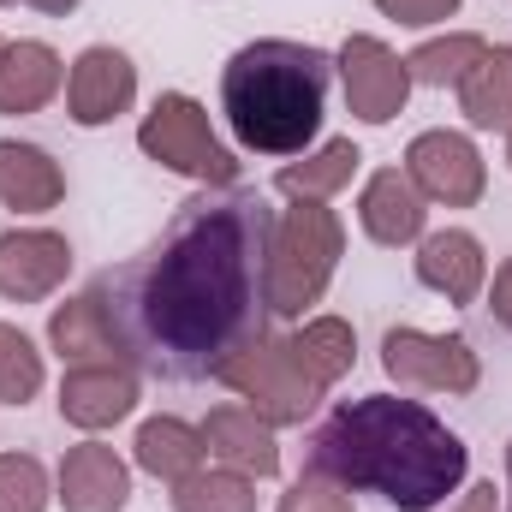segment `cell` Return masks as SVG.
<instances>
[{
	"label": "cell",
	"instance_id": "6da1fadb",
	"mask_svg": "<svg viewBox=\"0 0 512 512\" xmlns=\"http://www.w3.org/2000/svg\"><path fill=\"white\" fill-rule=\"evenodd\" d=\"M274 209L233 185L197 191L167 233L131 262L96 274L120 358L149 382H215L221 364L274 316L262 298V251Z\"/></svg>",
	"mask_w": 512,
	"mask_h": 512
},
{
	"label": "cell",
	"instance_id": "7a4b0ae2",
	"mask_svg": "<svg viewBox=\"0 0 512 512\" xmlns=\"http://www.w3.org/2000/svg\"><path fill=\"white\" fill-rule=\"evenodd\" d=\"M310 471L352 495H382L393 512H435L471 483V447L411 393L340 399L310 435Z\"/></svg>",
	"mask_w": 512,
	"mask_h": 512
},
{
	"label": "cell",
	"instance_id": "3957f363",
	"mask_svg": "<svg viewBox=\"0 0 512 512\" xmlns=\"http://www.w3.org/2000/svg\"><path fill=\"white\" fill-rule=\"evenodd\" d=\"M334 54L298 36H256L221 66V120L245 155L292 161L316 149L328 114Z\"/></svg>",
	"mask_w": 512,
	"mask_h": 512
},
{
	"label": "cell",
	"instance_id": "277c9868",
	"mask_svg": "<svg viewBox=\"0 0 512 512\" xmlns=\"http://www.w3.org/2000/svg\"><path fill=\"white\" fill-rule=\"evenodd\" d=\"M346 256V221L328 203H286L274 209L268 251H262V298L274 322H304L328 298Z\"/></svg>",
	"mask_w": 512,
	"mask_h": 512
},
{
	"label": "cell",
	"instance_id": "5b68a950",
	"mask_svg": "<svg viewBox=\"0 0 512 512\" xmlns=\"http://www.w3.org/2000/svg\"><path fill=\"white\" fill-rule=\"evenodd\" d=\"M137 149H143V161H155L161 173L191 179L197 191H233L239 173H245L239 149L215 131L209 108L191 90H161L149 102V114L137 120Z\"/></svg>",
	"mask_w": 512,
	"mask_h": 512
},
{
	"label": "cell",
	"instance_id": "8992f818",
	"mask_svg": "<svg viewBox=\"0 0 512 512\" xmlns=\"http://www.w3.org/2000/svg\"><path fill=\"white\" fill-rule=\"evenodd\" d=\"M215 382L227 387L239 405H251L262 423H274V429H304L322 411V399H328V387L316 382L304 370V358L292 352V334H274V328H262L256 340H245L221 364Z\"/></svg>",
	"mask_w": 512,
	"mask_h": 512
},
{
	"label": "cell",
	"instance_id": "52a82bcc",
	"mask_svg": "<svg viewBox=\"0 0 512 512\" xmlns=\"http://www.w3.org/2000/svg\"><path fill=\"white\" fill-rule=\"evenodd\" d=\"M382 376L399 393H447V399H465V393L483 387V352L465 334H435V328L393 322L382 334Z\"/></svg>",
	"mask_w": 512,
	"mask_h": 512
},
{
	"label": "cell",
	"instance_id": "ba28073f",
	"mask_svg": "<svg viewBox=\"0 0 512 512\" xmlns=\"http://www.w3.org/2000/svg\"><path fill=\"white\" fill-rule=\"evenodd\" d=\"M405 179L429 209H477L489 197V161L459 126H429L405 143Z\"/></svg>",
	"mask_w": 512,
	"mask_h": 512
},
{
	"label": "cell",
	"instance_id": "9c48e42d",
	"mask_svg": "<svg viewBox=\"0 0 512 512\" xmlns=\"http://www.w3.org/2000/svg\"><path fill=\"white\" fill-rule=\"evenodd\" d=\"M334 78H340V96H346V114L358 126H393L411 102V72H405V54L370 36V30H352L340 48H334Z\"/></svg>",
	"mask_w": 512,
	"mask_h": 512
},
{
	"label": "cell",
	"instance_id": "30bf717a",
	"mask_svg": "<svg viewBox=\"0 0 512 512\" xmlns=\"http://www.w3.org/2000/svg\"><path fill=\"white\" fill-rule=\"evenodd\" d=\"M78 268V251L60 227H42V221H12L0 227V304H48L66 292Z\"/></svg>",
	"mask_w": 512,
	"mask_h": 512
},
{
	"label": "cell",
	"instance_id": "8fae6325",
	"mask_svg": "<svg viewBox=\"0 0 512 512\" xmlns=\"http://www.w3.org/2000/svg\"><path fill=\"white\" fill-rule=\"evenodd\" d=\"M137 108V60L114 42L78 48L66 66V120L78 131H108Z\"/></svg>",
	"mask_w": 512,
	"mask_h": 512
},
{
	"label": "cell",
	"instance_id": "7c38bea8",
	"mask_svg": "<svg viewBox=\"0 0 512 512\" xmlns=\"http://www.w3.org/2000/svg\"><path fill=\"white\" fill-rule=\"evenodd\" d=\"M54 405H60V423L78 429V435H108L120 429L126 417H137L143 405V376L120 364V358H102V364H66L60 387H54Z\"/></svg>",
	"mask_w": 512,
	"mask_h": 512
},
{
	"label": "cell",
	"instance_id": "4fadbf2b",
	"mask_svg": "<svg viewBox=\"0 0 512 512\" xmlns=\"http://www.w3.org/2000/svg\"><path fill=\"white\" fill-rule=\"evenodd\" d=\"M131 483H137V465L126 453L114 441H102V435H84L54 465V507L60 512H126Z\"/></svg>",
	"mask_w": 512,
	"mask_h": 512
},
{
	"label": "cell",
	"instance_id": "5bb4252c",
	"mask_svg": "<svg viewBox=\"0 0 512 512\" xmlns=\"http://www.w3.org/2000/svg\"><path fill=\"white\" fill-rule=\"evenodd\" d=\"M411 274H417L423 292H435V298H447L453 310H465V304H477L483 286H489V245H483L471 227H435V233L417 239Z\"/></svg>",
	"mask_w": 512,
	"mask_h": 512
},
{
	"label": "cell",
	"instance_id": "9a60e30c",
	"mask_svg": "<svg viewBox=\"0 0 512 512\" xmlns=\"http://www.w3.org/2000/svg\"><path fill=\"white\" fill-rule=\"evenodd\" d=\"M358 227L376 251H417V239L429 233V203L417 197L405 167H376L358 185Z\"/></svg>",
	"mask_w": 512,
	"mask_h": 512
},
{
	"label": "cell",
	"instance_id": "2e32d148",
	"mask_svg": "<svg viewBox=\"0 0 512 512\" xmlns=\"http://www.w3.org/2000/svg\"><path fill=\"white\" fill-rule=\"evenodd\" d=\"M66 96V60L42 36L0 42V120H30Z\"/></svg>",
	"mask_w": 512,
	"mask_h": 512
},
{
	"label": "cell",
	"instance_id": "e0dca14e",
	"mask_svg": "<svg viewBox=\"0 0 512 512\" xmlns=\"http://www.w3.org/2000/svg\"><path fill=\"white\" fill-rule=\"evenodd\" d=\"M203 447H209V465L245 471L256 483L280 477V429L262 423L251 405H239V399L209 405V417H203Z\"/></svg>",
	"mask_w": 512,
	"mask_h": 512
},
{
	"label": "cell",
	"instance_id": "ac0fdd59",
	"mask_svg": "<svg viewBox=\"0 0 512 512\" xmlns=\"http://www.w3.org/2000/svg\"><path fill=\"white\" fill-rule=\"evenodd\" d=\"M66 203V167L54 149L30 137H0V209L18 221H42Z\"/></svg>",
	"mask_w": 512,
	"mask_h": 512
},
{
	"label": "cell",
	"instance_id": "d6986e66",
	"mask_svg": "<svg viewBox=\"0 0 512 512\" xmlns=\"http://www.w3.org/2000/svg\"><path fill=\"white\" fill-rule=\"evenodd\" d=\"M48 352L60 358V370H66V364L120 358V334H114V316H108V298H102L96 280L48 310ZM120 364H126V358H120Z\"/></svg>",
	"mask_w": 512,
	"mask_h": 512
},
{
	"label": "cell",
	"instance_id": "ffe728a7",
	"mask_svg": "<svg viewBox=\"0 0 512 512\" xmlns=\"http://www.w3.org/2000/svg\"><path fill=\"white\" fill-rule=\"evenodd\" d=\"M131 465H137L143 477H155L161 489L197 477V471L209 465L203 423H191V417H179V411H155V417H143L137 435H131Z\"/></svg>",
	"mask_w": 512,
	"mask_h": 512
},
{
	"label": "cell",
	"instance_id": "44dd1931",
	"mask_svg": "<svg viewBox=\"0 0 512 512\" xmlns=\"http://www.w3.org/2000/svg\"><path fill=\"white\" fill-rule=\"evenodd\" d=\"M364 173V149L352 137H322L316 149L280 161L274 173V191L286 203H334L340 191H352V179Z\"/></svg>",
	"mask_w": 512,
	"mask_h": 512
},
{
	"label": "cell",
	"instance_id": "7402d4cb",
	"mask_svg": "<svg viewBox=\"0 0 512 512\" xmlns=\"http://www.w3.org/2000/svg\"><path fill=\"white\" fill-rule=\"evenodd\" d=\"M453 96H459V114H465L471 131L512 137V42H489L483 60L465 72V84Z\"/></svg>",
	"mask_w": 512,
	"mask_h": 512
},
{
	"label": "cell",
	"instance_id": "603a6c76",
	"mask_svg": "<svg viewBox=\"0 0 512 512\" xmlns=\"http://www.w3.org/2000/svg\"><path fill=\"white\" fill-rule=\"evenodd\" d=\"M292 352L304 358V370H310L316 382L334 393V387L358 370V328H352L346 316H328V310H316V316L292 322Z\"/></svg>",
	"mask_w": 512,
	"mask_h": 512
},
{
	"label": "cell",
	"instance_id": "cb8c5ba5",
	"mask_svg": "<svg viewBox=\"0 0 512 512\" xmlns=\"http://www.w3.org/2000/svg\"><path fill=\"white\" fill-rule=\"evenodd\" d=\"M483 48H489V36H477V30H435L405 54V72L423 90H459L465 72L483 60Z\"/></svg>",
	"mask_w": 512,
	"mask_h": 512
},
{
	"label": "cell",
	"instance_id": "d4e9b609",
	"mask_svg": "<svg viewBox=\"0 0 512 512\" xmlns=\"http://www.w3.org/2000/svg\"><path fill=\"white\" fill-rule=\"evenodd\" d=\"M42 387H48V352L18 322H0V405L24 411L42 399Z\"/></svg>",
	"mask_w": 512,
	"mask_h": 512
},
{
	"label": "cell",
	"instance_id": "484cf974",
	"mask_svg": "<svg viewBox=\"0 0 512 512\" xmlns=\"http://www.w3.org/2000/svg\"><path fill=\"white\" fill-rule=\"evenodd\" d=\"M173 512H256V477L203 465L197 477L173 483Z\"/></svg>",
	"mask_w": 512,
	"mask_h": 512
},
{
	"label": "cell",
	"instance_id": "4316f807",
	"mask_svg": "<svg viewBox=\"0 0 512 512\" xmlns=\"http://www.w3.org/2000/svg\"><path fill=\"white\" fill-rule=\"evenodd\" d=\"M54 507V471L30 447L0 453V512H48Z\"/></svg>",
	"mask_w": 512,
	"mask_h": 512
},
{
	"label": "cell",
	"instance_id": "83f0119b",
	"mask_svg": "<svg viewBox=\"0 0 512 512\" xmlns=\"http://www.w3.org/2000/svg\"><path fill=\"white\" fill-rule=\"evenodd\" d=\"M274 512H358V495H352L346 483H334V477H322V471L304 465V471L280 489Z\"/></svg>",
	"mask_w": 512,
	"mask_h": 512
},
{
	"label": "cell",
	"instance_id": "f1b7e54d",
	"mask_svg": "<svg viewBox=\"0 0 512 512\" xmlns=\"http://www.w3.org/2000/svg\"><path fill=\"white\" fill-rule=\"evenodd\" d=\"M370 6L399 30H441L447 18H459L465 0H370Z\"/></svg>",
	"mask_w": 512,
	"mask_h": 512
},
{
	"label": "cell",
	"instance_id": "f546056e",
	"mask_svg": "<svg viewBox=\"0 0 512 512\" xmlns=\"http://www.w3.org/2000/svg\"><path fill=\"white\" fill-rule=\"evenodd\" d=\"M483 304H489V316H495V328L512 334V256H501L495 268H489V286H483Z\"/></svg>",
	"mask_w": 512,
	"mask_h": 512
},
{
	"label": "cell",
	"instance_id": "4dcf8cb0",
	"mask_svg": "<svg viewBox=\"0 0 512 512\" xmlns=\"http://www.w3.org/2000/svg\"><path fill=\"white\" fill-rule=\"evenodd\" d=\"M435 512H501V483L495 477H471L447 507H435Z\"/></svg>",
	"mask_w": 512,
	"mask_h": 512
},
{
	"label": "cell",
	"instance_id": "1f68e13d",
	"mask_svg": "<svg viewBox=\"0 0 512 512\" xmlns=\"http://www.w3.org/2000/svg\"><path fill=\"white\" fill-rule=\"evenodd\" d=\"M18 6H30V12H42V18H72L84 0H18Z\"/></svg>",
	"mask_w": 512,
	"mask_h": 512
},
{
	"label": "cell",
	"instance_id": "d6a6232c",
	"mask_svg": "<svg viewBox=\"0 0 512 512\" xmlns=\"http://www.w3.org/2000/svg\"><path fill=\"white\" fill-rule=\"evenodd\" d=\"M501 465H507V483H501V512H512V435H507V453H501Z\"/></svg>",
	"mask_w": 512,
	"mask_h": 512
},
{
	"label": "cell",
	"instance_id": "836d02e7",
	"mask_svg": "<svg viewBox=\"0 0 512 512\" xmlns=\"http://www.w3.org/2000/svg\"><path fill=\"white\" fill-rule=\"evenodd\" d=\"M507 167H512V137H507Z\"/></svg>",
	"mask_w": 512,
	"mask_h": 512
},
{
	"label": "cell",
	"instance_id": "e575fe53",
	"mask_svg": "<svg viewBox=\"0 0 512 512\" xmlns=\"http://www.w3.org/2000/svg\"><path fill=\"white\" fill-rule=\"evenodd\" d=\"M0 6H12V0H0Z\"/></svg>",
	"mask_w": 512,
	"mask_h": 512
}]
</instances>
